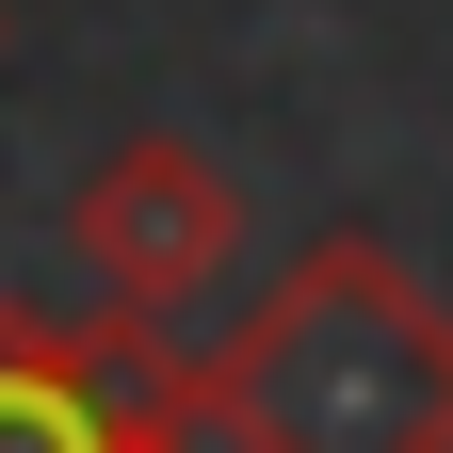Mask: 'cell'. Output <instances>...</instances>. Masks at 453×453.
Returning <instances> with one entry per match:
<instances>
[{
    "instance_id": "4",
    "label": "cell",
    "mask_w": 453,
    "mask_h": 453,
    "mask_svg": "<svg viewBox=\"0 0 453 453\" xmlns=\"http://www.w3.org/2000/svg\"><path fill=\"white\" fill-rule=\"evenodd\" d=\"M130 453H211V437H195V421H146V437H130Z\"/></svg>"
},
{
    "instance_id": "3",
    "label": "cell",
    "mask_w": 453,
    "mask_h": 453,
    "mask_svg": "<svg viewBox=\"0 0 453 453\" xmlns=\"http://www.w3.org/2000/svg\"><path fill=\"white\" fill-rule=\"evenodd\" d=\"M146 421H195V357H146V324L113 308H0V453H130Z\"/></svg>"
},
{
    "instance_id": "1",
    "label": "cell",
    "mask_w": 453,
    "mask_h": 453,
    "mask_svg": "<svg viewBox=\"0 0 453 453\" xmlns=\"http://www.w3.org/2000/svg\"><path fill=\"white\" fill-rule=\"evenodd\" d=\"M195 437H226V453H453V308L405 275V243L324 226L195 357Z\"/></svg>"
},
{
    "instance_id": "2",
    "label": "cell",
    "mask_w": 453,
    "mask_h": 453,
    "mask_svg": "<svg viewBox=\"0 0 453 453\" xmlns=\"http://www.w3.org/2000/svg\"><path fill=\"white\" fill-rule=\"evenodd\" d=\"M65 259L97 275L113 324H179V308H211L226 275H243V179H226L211 146H179V130H130L65 195Z\"/></svg>"
}]
</instances>
